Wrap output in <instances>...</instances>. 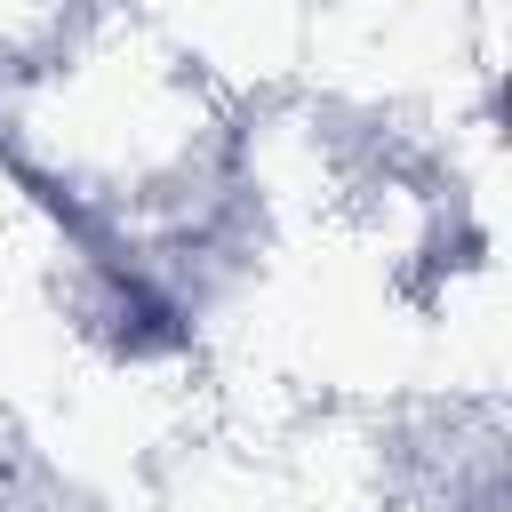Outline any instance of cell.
<instances>
[{"instance_id":"6da1fadb","label":"cell","mask_w":512,"mask_h":512,"mask_svg":"<svg viewBox=\"0 0 512 512\" xmlns=\"http://www.w3.org/2000/svg\"><path fill=\"white\" fill-rule=\"evenodd\" d=\"M232 112L296 96L320 0H128Z\"/></svg>"},{"instance_id":"7a4b0ae2","label":"cell","mask_w":512,"mask_h":512,"mask_svg":"<svg viewBox=\"0 0 512 512\" xmlns=\"http://www.w3.org/2000/svg\"><path fill=\"white\" fill-rule=\"evenodd\" d=\"M376 512H472V504H464V496H448L440 480H416V472H408V480H400Z\"/></svg>"},{"instance_id":"3957f363","label":"cell","mask_w":512,"mask_h":512,"mask_svg":"<svg viewBox=\"0 0 512 512\" xmlns=\"http://www.w3.org/2000/svg\"><path fill=\"white\" fill-rule=\"evenodd\" d=\"M472 512H512V504H504V496H480V504H472Z\"/></svg>"}]
</instances>
